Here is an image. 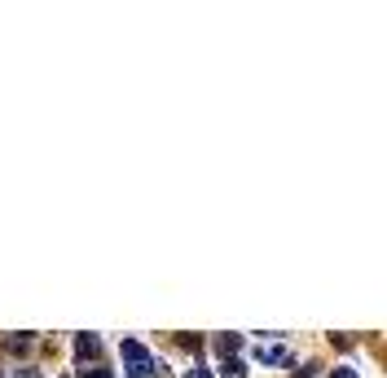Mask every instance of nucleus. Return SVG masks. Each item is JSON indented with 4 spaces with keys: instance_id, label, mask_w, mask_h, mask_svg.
<instances>
[{
    "instance_id": "20e7f679",
    "label": "nucleus",
    "mask_w": 387,
    "mask_h": 378,
    "mask_svg": "<svg viewBox=\"0 0 387 378\" xmlns=\"http://www.w3.org/2000/svg\"><path fill=\"white\" fill-rule=\"evenodd\" d=\"M238 347H242V339H238V335H220V339H216V352H220V357H225V361H229V357H234V352H238Z\"/></svg>"
},
{
    "instance_id": "f03ea898",
    "label": "nucleus",
    "mask_w": 387,
    "mask_h": 378,
    "mask_svg": "<svg viewBox=\"0 0 387 378\" xmlns=\"http://www.w3.org/2000/svg\"><path fill=\"white\" fill-rule=\"evenodd\" d=\"M93 357H101V339L97 335H80V339H75V361L88 365Z\"/></svg>"
},
{
    "instance_id": "0eeeda50",
    "label": "nucleus",
    "mask_w": 387,
    "mask_h": 378,
    "mask_svg": "<svg viewBox=\"0 0 387 378\" xmlns=\"http://www.w3.org/2000/svg\"><path fill=\"white\" fill-rule=\"evenodd\" d=\"M80 378H110V369H101V365H88V369H80Z\"/></svg>"
},
{
    "instance_id": "39448f33",
    "label": "nucleus",
    "mask_w": 387,
    "mask_h": 378,
    "mask_svg": "<svg viewBox=\"0 0 387 378\" xmlns=\"http://www.w3.org/2000/svg\"><path fill=\"white\" fill-rule=\"evenodd\" d=\"M220 374H229V378H242V374H247V365H242L238 357H229V361H220Z\"/></svg>"
},
{
    "instance_id": "423d86ee",
    "label": "nucleus",
    "mask_w": 387,
    "mask_h": 378,
    "mask_svg": "<svg viewBox=\"0 0 387 378\" xmlns=\"http://www.w3.org/2000/svg\"><path fill=\"white\" fill-rule=\"evenodd\" d=\"M317 369H321L317 361H308V365H299V369H295V378H317Z\"/></svg>"
},
{
    "instance_id": "1a4fd4ad",
    "label": "nucleus",
    "mask_w": 387,
    "mask_h": 378,
    "mask_svg": "<svg viewBox=\"0 0 387 378\" xmlns=\"http://www.w3.org/2000/svg\"><path fill=\"white\" fill-rule=\"evenodd\" d=\"M330 378H356V369H352V365H339V369H334Z\"/></svg>"
},
{
    "instance_id": "6e6552de",
    "label": "nucleus",
    "mask_w": 387,
    "mask_h": 378,
    "mask_svg": "<svg viewBox=\"0 0 387 378\" xmlns=\"http://www.w3.org/2000/svg\"><path fill=\"white\" fill-rule=\"evenodd\" d=\"M9 347H14V352H22V347H31V335H27V339H22V335H14V339H9Z\"/></svg>"
},
{
    "instance_id": "f257e3e1",
    "label": "nucleus",
    "mask_w": 387,
    "mask_h": 378,
    "mask_svg": "<svg viewBox=\"0 0 387 378\" xmlns=\"http://www.w3.org/2000/svg\"><path fill=\"white\" fill-rule=\"evenodd\" d=\"M119 352H123V365H128L123 374H128V378H154V374H167V369H163V365L145 352V343H141V339H123V347H119Z\"/></svg>"
},
{
    "instance_id": "9d476101",
    "label": "nucleus",
    "mask_w": 387,
    "mask_h": 378,
    "mask_svg": "<svg viewBox=\"0 0 387 378\" xmlns=\"http://www.w3.org/2000/svg\"><path fill=\"white\" fill-rule=\"evenodd\" d=\"M185 378H216L212 369H185Z\"/></svg>"
},
{
    "instance_id": "9b49d317",
    "label": "nucleus",
    "mask_w": 387,
    "mask_h": 378,
    "mask_svg": "<svg viewBox=\"0 0 387 378\" xmlns=\"http://www.w3.org/2000/svg\"><path fill=\"white\" fill-rule=\"evenodd\" d=\"M0 378H5V374H0Z\"/></svg>"
},
{
    "instance_id": "7ed1b4c3",
    "label": "nucleus",
    "mask_w": 387,
    "mask_h": 378,
    "mask_svg": "<svg viewBox=\"0 0 387 378\" xmlns=\"http://www.w3.org/2000/svg\"><path fill=\"white\" fill-rule=\"evenodd\" d=\"M255 361H264V365H282V361H287V365H291L287 347H260V352H255Z\"/></svg>"
}]
</instances>
